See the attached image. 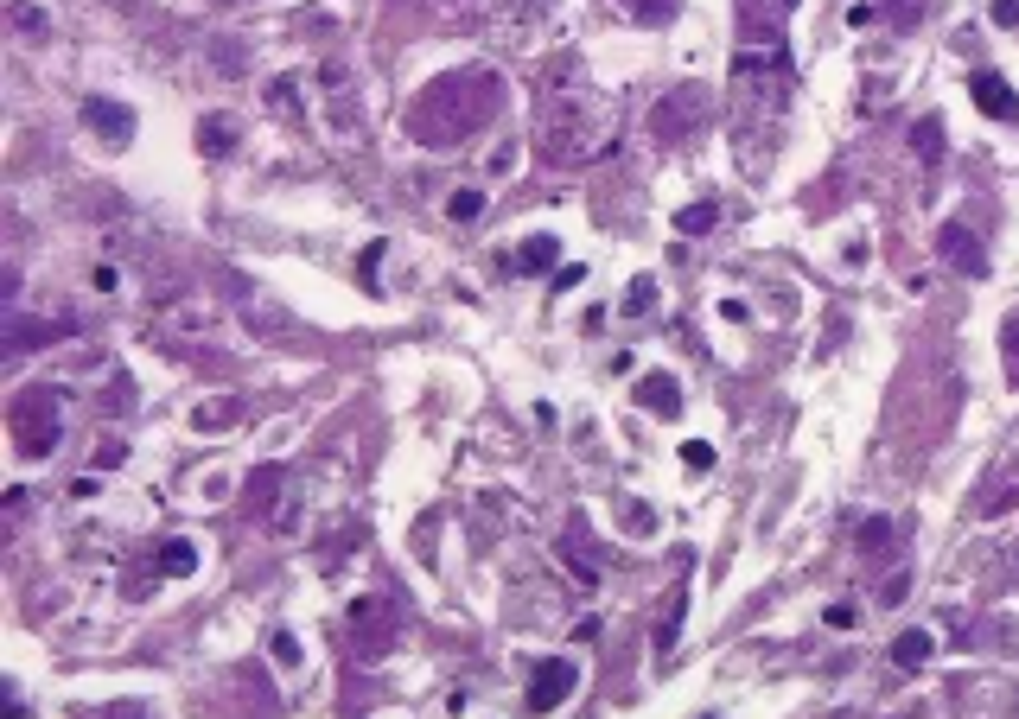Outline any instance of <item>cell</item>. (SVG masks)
Returning <instances> with one entry per match:
<instances>
[{
  "instance_id": "1",
  "label": "cell",
  "mask_w": 1019,
  "mask_h": 719,
  "mask_svg": "<svg viewBox=\"0 0 1019 719\" xmlns=\"http://www.w3.org/2000/svg\"><path fill=\"white\" fill-rule=\"evenodd\" d=\"M497 102H504V83H497L491 70H453V77H440L434 90L414 102L402 128L421 140V147H459V140H472L491 121Z\"/></svg>"
},
{
  "instance_id": "2",
  "label": "cell",
  "mask_w": 1019,
  "mask_h": 719,
  "mask_svg": "<svg viewBox=\"0 0 1019 719\" xmlns=\"http://www.w3.org/2000/svg\"><path fill=\"white\" fill-rule=\"evenodd\" d=\"M7 427H13V446H20L26 459H51V452H58V440H64L58 395H51V389H20V395H13Z\"/></svg>"
},
{
  "instance_id": "3",
  "label": "cell",
  "mask_w": 1019,
  "mask_h": 719,
  "mask_svg": "<svg viewBox=\"0 0 1019 719\" xmlns=\"http://www.w3.org/2000/svg\"><path fill=\"white\" fill-rule=\"evenodd\" d=\"M395 611L383 605V599H364V605H351V643H357V656H383L389 643H395Z\"/></svg>"
},
{
  "instance_id": "4",
  "label": "cell",
  "mask_w": 1019,
  "mask_h": 719,
  "mask_svg": "<svg viewBox=\"0 0 1019 719\" xmlns=\"http://www.w3.org/2000/svg\"><path fill=\"white\" fill-rule=\"evenodd\" d=\"M580 688V669L567 656H555V662H535V675H529V713H555L567 694Z\"/></svg>"
},
{
  "instance_id": "5",
  "label": "cell",
  "mask_w": 1019,
  "mask_h": 719,
  "mask_svg": "<svg viewBox=\"0 0 1019 719\" xmlns=\"http://www.w3.org/2000/svg\"><path fill=\"white\" fill-rule=\"evenodd\" d=\"M937 249L949 255V268H962L969 280L988 274V255H981V242H975L969 230H962V223H943V230H937Z\"/></svg>"
},
{
  "instance_id": "6",
  "label": "cell",
  "mask_w": 1019,
  "mask_h": 719,
  "mask_svg": "<svg viewBox=\"0 0 1019 719\" xmlns=\"http://www.w3.org/2000/svg\"><path fill=\"white\" fill-rule=\"evenodd\" d=\"M83 121H90L109 147H128V134H134V115L122 109V102H109V96H90V102H83Z\"/></svg>"
},
{
  "instance_id": "7",
  "label": "cell",
  "mask_w": 1019,
  "mask_h": 719,
  "mask_svg": "<svg viewBox=\"0 0 1019 719\" xmlns=\"http://www.w3.org/2000/svg\"><path fill=\"white\" fill-rule=\"evenodd\" d=\"M274 497H281V465H255L249 484H243V510L249 516H281V510H274Z\"/></svg>"
},
{
  "instance_id": "8",
  "label": "cell",
  "mask_w": 1019,
  "mask_h": 719,
  "mask_svg": "<svg viewBox=\"0 0 1019 719\" xmlns=\"http://www.w3.org/2000/svg\"><path fill=\"white\" fill-rule=\"evenodd\" d=\"M695 102H701V90H676L663 109H656V134H663V140H682L688 128H695Z\"/></svg>"
},
{
  "instance_id": "9",
  "label": "cell",
  "mask_w": 1019,
  "mask_h": 719,
  "mask_svg": "<svg viewBox=\"0 0 1019 719\" xmlns=\"http://www.w3.org/2000/svg\"><path fill=\"white\" fill-rule=\"evenodd\" d=\"M969 90H975V102H981V109H988L994 121H1013V115H1019V96L1007 90V77H994V70H981Z\"/></svg>"
},
{
  "instance_id": "10",
  "label": "cell",
  "mask_w": 1019,
  "mask_h": 719,
  "mask_svg": "<svg viewBox=\"0 0 1019 719\" xmlns=\"http://www.w3.org/2000/svg\"><path fill=\"white\" fill-rule=\"evenodd\" d=\"M236 420H243V395H211V401H198L192 427L198 433H230Z\"/></svg>"
},
{
  "instance_id": "11",
  "label": "cell",
  "mask_w": 1019,
  "mask_h": 719,
  "mask_svg": "<svg viewBox=\"0 0 1019 719\" xmlns=\"http://www.w3.org/2000/svg\"><path fill=\"white\" fill-rule=\"evenodd\" d=\"M637 408H650V414H682V382H676V376H644V382H637Z\"/></svg>"
},
{
  "instance_id": "12",
  "label": "cell",
  "mask_w": 1019,
  "mask_h": 719,
  "mask_svg": "<svg viewBox=\"0 0 1019 719\" xmlns=\"http://www.w3.org/2000/svg\"><path fill=\"white\" fill-rule=\"evenodd\" d=\"M555 255H561V242H555V236H529L523 249L510 255V268H516V274H542V268H548V261H555Z\"/></svg>"
},
{
  "instance_id": "13",
  "label": "cell",
  "mask_w": 1019,
  "mask_h": 719,
  "mask_svg": "<svg viewBox=\"0 0 1019 719\" xmlns=\"http://www.w3.org/2000/svg\"><path fill=\"white\" fill-rule=\"evenodd\" d=\"M682 611H688V586H676V599H669V618L656 624V650H676V637H682Z\"/></svg>"
},
{
  "instance_id": "14",
  "label": "cell",
  "mask_w": 1019,
  "mask_h": 719,
  "mask_svg": "<svg viewBox=\"0 0 1019 719\" xmlns=\"http://www.w3.org/2000/svg\"><path fill=\"white\" fill-rule=\"evenodd\" d=\"M892 662H898V669H918V662H930V637H924V630L892 637Z\"/></svg>"
},
{
  "instance_id": "15",
  "label": "cell",
  "mask_w": 1019,
  "mask_h": 719,
  "mask_svg": "<svg viewBox=\"0 0 1019 719\" xmlns=\"http://www.w3.org/2000/svg\"><path fill=\"white\" fill-rule=\"evenodd\" d=\"M612 7H625L637 26H663L669 13H676V0H612Z\"/></svg>"
},
{
  "instance_id": "16",
  "label": "cell",
  "mask_w": 1019,
  "mask_h": 719,
  "mask_svg": "<svg viewBox=\"0 0 1019 719\" xmlns=\"http://www.w3.org/2000/svg\"><path fill=\"white\" fill-rule=\"evenodd\" d=\"M446 217H453V223H478V217H485V191H453V198H446Z\"/></svg>"
},
{
  "instance_id": "17",
  "label": "cell",
  "mask_w": 1019,
  "mask_h": 719,
  "mask_svg": "<svg viewBox=\"0 0 1019 719\" xmlns=\"http://www.w3.org/2000/svg\"><path fill=\"white\" fill-rule=\"evenodd\" d=\"M918 153H924V166H937V160H943V121H937V115H924V121H918Z\"/></svg>"
},
{
  "instance_id": "18",
  "label": "cell",
  "mask_w": 1019,
  "mask_h": 719,
  "mask_svg": "<svg viewBox=\"0 0 1019 719\" xmlns=\"http://www.w3.org/2000/svg\"><path fill=\"white\" fill-rule=\"evenodd\" d=\"M198 147H204V153H230V147H236V128H230V121H204V128H198Z\"/></svg>"
},
{
  "instance_id": "19",
  "label": "cell",
  "mask_w": 1019,
  "mask_h": 719,
  "mask_svg": "<svg viewBox=\"0 0 1019 719\" xmlns=\"http://www.w3.org/2000/svg\"><path fill=\"white\" fill-rule=\"evenodd\" d=\"M160 567H166V573H192V567H198V548H192V541H166V548H160Z\"/></svg>"
},
{
  "instance_id": "20",
  "label": "cell",
  "mask_w": 1019,
  "mask_h": 719,
  "mask_svg": "<svg viewBox=\"0 0 1019 719\" xmlns=\"http://www.w3.org/2000/svg\"><path fill=\"white\" fill-rule=\"evenodd\" d=\"M714 217H720L714 204H688V210H682V236H701V230H714Z\"/></svg>"
},
{
  "instance_id": "21",
  "label": "cell",
  "mask_w": 1019,
  "mask_h": 719,
  "mask_svg": "<svg viewBox=\"0 0 1019 719\" xmlns=\"http://www.w3.org/2000/svg\"><path fill=\"white\" fill-rule=\"evenodd\" d=\"M886 541H892V522H886V516H867V522H860V548H873V554H879Z\"/></svg>"
},
{
  "instance_id": "22",
  "label": "cell",
  "mask_w": 1019,
  "mask_h": 719,
  "mask_svg": "<svg viewBox=\"0 0 1019 719\" xmlns=\"http://www.w3.org/2000/svg\"><path fill=\"white\" fill-rule=\"evenodd\" d=\"M1000 344H1007V382L1019 389V312L1007 319V331H1000Z\"/></svg>"
},
{
  "instance_id": "23",
  "label": "cell",
  "mask_w": 1019,
  "mask_h": 719,
  "mask_svg": "<svg viewBox=\"0 0 1019 719\" xmlns=\"http://www.w3.org/2000/svg\"><path fill=\"white\" fill-rule=\"evenodd\" d=\"M376 261H383V242H370L364 261H357V274H364V287H370V293H376Z\"/></svg>"
},
{
  "instance_id": "24",
  "label": "cell",
  "mask_w": 1019,
  "mask_h": 719,
  "mask_svg": "<svg viewBox=\"0 0 1019 719\" xmlns=\"http://www.w3.org/2000/svg\"><path fill=\"white\" fill-rule=\"evenodd\" d=\"M650 293H656V280H650V274H637V280H631V300H625V306H631V312H637V306H650Z\"/></svg>"
},
{
  "instance_id": "25",
  "label": "cell",
  "mask_w": 1019,
  "mask_h": 719,
  "mask_svg": "<svg viewBox=\"0 0 1019 719\" xmlns=\"http://www.w3.org/2000/svg\"><path fill=\"white\" fill-rule=\"evenodd\" d=\"M682 465H695V471H701V465H714V446H701V440H688V446H682Z\"/></svg>"
},
{
  "instance_id": "26",
  "label": "cell",
  "mask_w": 1019,
  "mask_h": 719,
  "mask_svg": "<svg viewBox=\"0 0 1019 719\" xmlns=\"http://www.w3.org/2000/svg\"><path fill=\"white\" fill-rule=\"evenodd\" d=\"M625 529H631V535H650V510H644V503H631V510H625Z\"/></svg>"
},
{
  "instance_id": "27",
  "label": "cell",
  "mask_w": 1019,
  "mask_h": 719,
  "mask_svg": "<svg viewBox=\"0 0 1019 719\" xmlns=\"http://www.w3.org/2000/svg\"><path fill=\"white\" fill-rule=\"evenodd\" d=\"M828 630H854V605H828Z\"/></svg>"
},
{
  "instance_id": "28",
  "label": "cell",
  "mask_w": 1019,
  "mask_h": 719,
  "mask_svg": "<svg viewBox=\"0 0 1019 719\" xmlns=\"http://www.w3.org/2000/svg\"><path fill=\"white\" fill-rule=\"evenodd\" d=\"M1019 20V0H994V26H1013Z\"/></svg>"
},
{
  "instance_id": "29",
  "label": "cell",
  "mask_w": 1019,
  "mask_h": 719,
  "mask_svg": "<svg viewBox=\"0 0 1019 719\" xmlns=\"http://www.w3.org/2000/svg\"><path fill=\"white\" fill-rule=\"evenodd\" d=\"M274 656H281V662H300V643H293L287 630H281V637H274Z\"/></svg>"
},
{
  "instance_id": "30",
  "label": "cell",
  "mask_w": 1019,
  "mask_h": 719,
  "mask_svg": "<svg viewBox=\"0 0 1019 719\" xmlns=\"http://www.w3.org/2000/svg\"><path fill=\"white\" fill-rule=\"evenodd\" d=\"M879 20V7H867V0H860V7H848V26H873Z\"/></svg>"
},
{
  "instance_id": "31",
  "label": "cell",
  "mask_w": 1019,
  "mask_h": 719,
  "mask_svg": "<svg viewBox=\"0 0 1019 719\" xmlns=\"http://www.w3.org/2000/svg\"><path fill=\"white\" fill-rule=\"evenodd\" d=\"M784 7H790V0H784Z\"/></svg>"
}]
</instances>
